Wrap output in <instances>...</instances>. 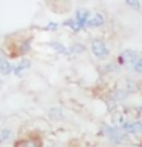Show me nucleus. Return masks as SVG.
<instances>
[{
  "mask_svg": "<svg viewBox=\"0 0 142 147\" xmlns=\"http://www.w3.org/2000/svg\"><path fill=\"white\" fill-rule=\"evenodd\" d=\"M92 52L96 58L99 60H105L109 57V48L105 46V43L102 40H93V43H92Z\"/></svg>",
  "mask_w": 142,
  "mask_h": 147,
  "instance_id": "obj_1",
  "label": "nucleus"
},
{
  "mask_svg": "<svg viewBox=\"0 0 142 147\" xmlns=\"http://www.w3.org/2000/svg\"><path fill=\"white\" fill-rule=\"evenodd\" d=\"M137 58H139V55L136 54V51H133V49H125V51L122 52V55L119 57V63L135 64Z\"/></svg>",
  "mask_w": 142,
  "mask_h": 147,
  "instance_id": "obj_2",
  "label": "nucleus"
},
{
  "mask_svg": "<svg viewBox=\"0 0 142 147\" xmlns=\"http://www.w3.org/2000/svg\"><path fill=\"white\" fill-rule=\"evenodd\" d=\"M121 129L127 133H139L142 132V123L141 121H125V123H122Z\"/></svg>",
  "mask_w": 142,
  "mask_h": 147,
  "instance_id": "obj_3",
  "label": "nucleus"
},
{
  "mask_svg": "<svg viewBox=\"0 0 142 147\" xmlns=\"http://www.w3.org/2000/svg\"><path fill=\"white\" fill-rule=\"evenodd\" d=\"M90 12L87 11V9H78L76 11V16H75V20L80 23V26H87V23L90 20Z\"/></svg>",
  "mask_w": 142,
  "mask_h": 147,
  "instance_id": "obj_4",
  "label": "nucleus"
},
{
  "mask_svg": "<svg viewBox=\"0 0 142 147\" xmlns=\"http://www.w3.org/2000/svg\"><path fill=\"white\" fill-rule=\"evenodd\" d=\"M29 67H31V61H29V60H21L17 66H14V74H15L17 77H21L23 74H25V71H27Z\"/></svg>",
  "mask_w": 142,
  "mask_h": 147,
  "instance_id": "obj_5",
  "label": "nucleus"
},
{
  "mask_svg": "<svg viewBox=\"0 0 142 147\" xmlns=\"http://www.w3.org/2000/svg\"><path fill=\"white\" fill-rule=\"evenodd\" d=\"M104 23V17L101 16V14H95V16H92L90 17V20H89V23H87V26L89 28H98V26H101Z\"/></svg>",
  "mask_w": 142,
  "mask_h": 147,
  "instance_id": "obj_6",
  "label": "nucleus"
},
{
  "mask_svg": "<svg viewBox=\"0 0 142 147\" xmlns=\"http://www.w3.org/2000/svg\"><path fill=\"white\" fill-rule=\"evenodd\" d=\"M14 71V67H12V64L8 61V60H3L2 64H0V74H3V75H9Z\"/></svg>",
  "mask_w": 142,
  "mask_h": 147,
  "instance_id": "obj_7",
  "label": "nucleus"
},
{
  "mask_svg": "<svg viewBox=\"0 0 142 147\" xmlns=\"http://www.w3.org/2000/svg\"><path fill=\"white\" fill-rule=\"evenodd\" d=\"M49 46L52 48L54 51H57L58 54H67L69 49L66 48V46H63L61 43H58V41H54V43H49Z\"/></svg>",
  "mask_w": 142,
  "mask_h": 147,
  "instance_id": "obj_8",
  "label": "nucleus"
},
{
  "mask_svg": "<svg viewBox=\"0 0 142 147\" xmlns=\"http://www.w3.org/2000/svg\"><path fill=\"white\" fill-rule=\"evenodd\" d=\"M64 25H66V26H69L72 31H75V32L81 29L80 23H78V22L75 20V17H73V18H69V20H66V22H64Z\"/></svg>",
  "mask_w": 142,
  "mask_h": 147,
  "instance_id": "obj_9",
  "label": "nucleus"
},
{
  "mask_svg": "<svg viewBox=\"0 0 142 147\" xmlns=\"http://www.w3.org/2000/svg\"><path fill=\"white\" fill-rule=\"evenodd\" d=\"M11 136H12V132L9 130V129H2V130H0V142L9 140Z\"/></svg>",
  "mask_w": 142,
  "mask_h": 147,
  "instance_id": "obj_10",
  "label": "nucleus"
},
{
  "mask_svg": "<svg viewBox=\"0 0 142 147\" xmlns=\"http://www.w3.org/2000/svg\"><path fill=\"white\" fill-rule=\"evenodd\" d=\"M133 69H135V72L142 74V57H139V58L136 60V63L133 64Z\"/></svg>",
  "mask_w": 142,
  "mask_h": 147,
  "instance_id": "obj_11",
  "label": "nucleus"
},
{
  "mask_svg": "<svg viewBox=\"0 0 142 147\" xmlns=\"http://www.w3.org/2000/svg\"><path fill=\"white\" fill-rule=\"evenodd\" d=\"M82 51H84V46L82 45H73L72 48L69 49V52H78L80 54V52H82Z\"/></svg>",
  "mask_w": 142,
  "mask_h": 147,
  "instance_id": "obj_12",
  "label": "nucleus"
},
{
  "mask_svg": "<svg viewBox=\"0 0 142 147\" xmlns=\"http://www.w3.org/2000/svg\"><path fill=\"white\" fill-rule=\"evenodd\" d=\"M125 3H127L130 8H133V9H139V8H141V3L136 2V0H127Z\"/></svg>",
  "mask_w": 142,
  "mask_h": 147,
  "instance_id": "obj_13",
  "label": "nucleus"
},
{
  "mask_svg": "<svg viewBox=\"0 0 142 147\" xmlns=\"http://www.w3.org/2000/svg\"><path fill=\"white\" fill-rule=\"evenodd\" d=\"M50 117H55V118H63V115H61V110L60 109H50Z\"/></svg>",
  "mask_w": 142,
  "mask_h": 147,
  "instance_id": "obj_14",
  "label": "nucleus"
},
{
  "mask_svg": "<svg viewBox=\"0 0 142 147\" xmlns=\"http://www.w3.org/2000/svg\"><path fill=\"white\" fill-rule=\"evenodd\" d=\"M48 29H49V31H57V29H58V23H49V25H48Z\"/></svg>",
  "mask_w": 142,
  "mask_h": 147,
  "instance_id": "obj_15",
  "label": "nucleus"
},
{
  "mask_svg": "<svg viewBox=\"0 0 142 147\" xmlns=\"http://www.w3.org/2000/svg\"><path fill=\"white\" fill-rule=\"evenodd\" d=\"M2 61H3V58H2V57H0V64H2Z\"/></svg>",
  "mask_w": 142,
  "mask_h": 147,
  "instance_id": "obj_16",
  "label": "nucleus"
},
{
  "mask_svg": "<svg viewBox=\"0 0 142 147\" xmlns=\"http://www.w3.org/2000/svg\"><path fill=\"white\" fill-rule=\"evenodd\" d=\"M133 147H139V146H133Z\"/></svg>",
  "mask_w": 142,
  "mask_h": 147,
  "instance_id": "obj_17",
  "label": "nucleus"
}]
</instances>
